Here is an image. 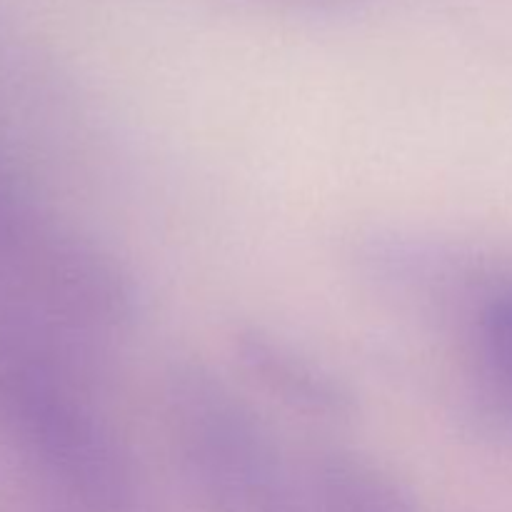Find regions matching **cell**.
Wrapping results in <instances>:
<instances>
[{"mask_svg":"<svg viewBox=\"0 0 512 512\" xmlns=\"http://www.w3.org/2000/svg\"><path fill=\"white\" fill-rule=\"evenodd\" d=\"M310 505L315 512H418L398 480L350 450H325L313 460Z\"/></svg>","mask_w":512,"mask_h":512,"instance_id":"obj_3","label":"cell"},{"mask_svg":"<svg viewBox=\"0 0 512 512\" xmlns=\"http://www.w3.org/2000/svg\"><path fill=\"white\" fill-rule=\"evenodd\" d=\"M235 355L265 393L295 413L320 420H343L353 413V395L338 378L263 328H240Z\"/></svg>","mask_w":512,"mask_h":512,"instance_id":"obj_2","label":"cell"},{"mask_svg":"<svg viewBox=\"0 0 512 512\" xmlns=\"http://www.w3.org/2000/svg\"><path fill=\"white\" fill-rule=\"evenodd\" d=\"M473 328L485 398L500 413L512 415V288L483 295L475 308Z\"/></svg>","mask_w":512,"mask_h":512,"instance_id":"obj_4","label":"cell"},{"mask_svg":"<svg viewBox=\"0 0 512 512\" xmlns=\"http://www.w3.org/2000/svg\"><path fill=\"white\" fill-rule=\"evenodd\" d=\"M165 423L180 470L208 512H315L250 405L200 363L165 378Z\"/></svg>","mask_w":512,"mask_h":512,"instance_id":"obj_1","label":"cell"}]
</instances>
